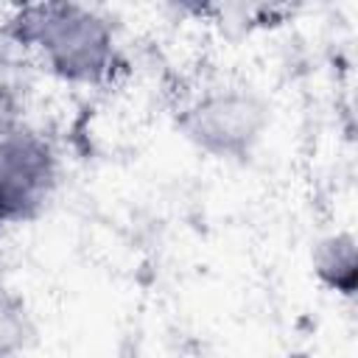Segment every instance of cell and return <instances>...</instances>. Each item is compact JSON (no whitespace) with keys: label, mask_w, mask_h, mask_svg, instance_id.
Returning a JSON list of instances; mask_svg holds the SVG:
<instances>
[{"label":"cell","mask_w":358,"mask_h":358,"mask_svg":"<svg viewBox=\"0 0 358 358\" xmlns=\"http://www.w3.org/2000/svg\"><path fill=\"white\" fill-rule=\"evenodd\" d=\"M271 126L266 98L243 84L210 87L179 112V131L204 154L246 162Z\"/></svg>","instance_id":"cell-2"},{"label":"cell","mask_w":358,"mask_h":358,"mask_svg":"<svg viewBox=\"0 0 358 358\" xmlns=\"http://www.w3.org/2000/svg\"><path fill=\"white\" fill-rule=\"evenodd\" d=\"M285 358H308V355H296V352H294V355H285Z\"/></svg>","instance_id":"cell-6"},{"label":"cell","mask_w":358,"mask_h":358,"mask_svg":"<svg viewBox=\"0 0 358 358\" xmlns=\"http://www.w3.org/2000/svg\"><path fill=\"white\" fill-rule=\"evenodd\" d=\"M0 28L17 48L36 50L45 67L62 81L101 84L115 73V28L98 8L81 3L17 6Z\"/></svg>","instance_id":"cell-1"},{"label":"cell","mask_w":358,"mask_h":358,"mask_svg":"<svg viewBox=\"0 0 358 358\" xmlns=\"http://www.w3.org/2000/svg\"><path fill=\"white\" fill-rule=\"evenodd\" d=\"M310 268L316 280L338 294V296H355L358 288V243L352 232H330L316 241L310 252Z\"/></svg>","instance_id":"cell-4"},{"label":"cell","mask_w":358,"mask_h":358,"mask_svg":"<svg viewBox=\"0 0 358 358\" xmlns=\"http://www.w3.org/2000/svg\"><path fill=\"white\" fill-rule=\"evenodd\" d=\"M36 341V322L31 308L14 291L0 288V358H17Z\"/></svg>","instance_id":"cell-5"},{"label":"cell","mask_w":358,"mask_h":358,"mask_svg":"<svg viewBox=\"0 0 358 358\" xmlns=\"http://www.w3.org/2000/svg\"><path fill=\"white\" fill-rule=\"evenodd\" d=\"M59 182V157L31 126L0 131V227L34 221Z\"/></svg>","instance_id":"cell-3"}]
</instances>
